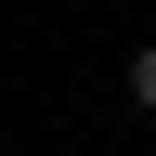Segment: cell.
Listing matches in <instances>:
<instances>
[{"label":"cell","instance_id":"6da1fadb","mask_svg":"<svg viewBox=\"0 0 156 156\" xmlns=\"http://www.w3.org/2000/svg\"><path fill=\"white\" fill-rule=\"evenodd\" d=\"M130 104H143V117H156V52H130Z\"/></svg>","mask_w":156,"mask_h":156}]
</instances>
